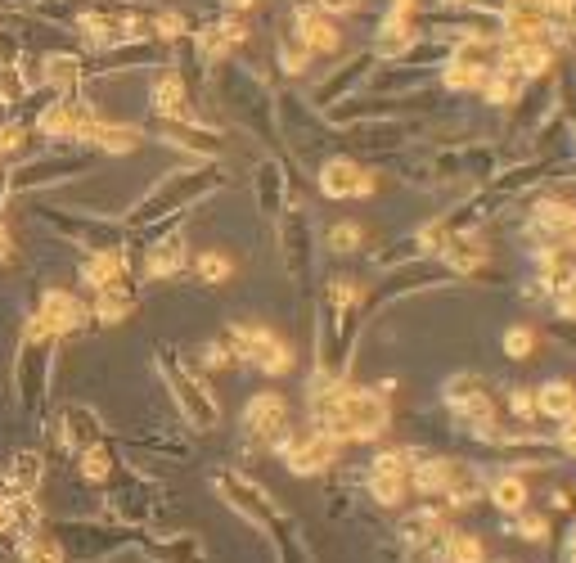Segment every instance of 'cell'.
<instances>
[{
  "label": "cell",
  "mask_w": 576,
  "mask_h": 563,
  "mask_svg": "<svg viewBox=\"0 0 576 563\" xmlns=\"http://www.w3.org/2000/svg\"><path fill=\"white\" fill-rule=\"evenodd\" d=\"M18 559H23V563H68V554H63L59 536H54L50 527H41L36 536H27V541H23Z\"/></svg>",
  "instance_id": "34"
},
{
  "label": "cell",
  "mask_w": 576,
  "mask_h": 563,
  "mask_svg": "<svg viewBox=\"0 0 576 563\" xmlns=\"http://www.w3.org/2000/svg\"><path fill=\"white\" fill-rule=\"evenodd\" d=\"M500 347H504V356H509V361H527V356L536 352V329H531V325H513V329H504Z\"/></svg>",
  "instance_id": "39"
},
{
  "label": "cell",
  "mask_w": 576,
  "mask_h": 563,
  "mask_svg": "<svg viewBox=\"0 0 576 563\" xmlns=\"http://www.w3.org/2000/svg\"><path fill=\"white\" fill-rule=\"evenodd\" d=\"M437 257L450 266V271H459V275H477L486 266V248L477 244V239H468V235H450L446 248H441Z\"/></svg>",
  "instance_id": "28"
},
{
  "label": "cell",
  "mask_w": 576,
  "mask_h": 563,
  "mask_svg": "<svg viewBox=\"0 0 576 563\" xmlns=\"http://www.w3.org/2000/svg\"><path fill=\"white\" fill-rule=\"evenodd\" d=\"M77 473L86 482H95V487H108V478L117 473V460H113V451H108V442H99V446H90V451H81L77 455Z\"/></svg>",
  "instance_id": "32"
},
{
  "label": "cell",
  "mask_w": 576,
  "mask_h": 563,
  "mask_svg": "<svg viewBox=\"0 0 576 563\" xmlns=\"http://www.w3.org/2000/svg\"><path fill=\"white\" fill-rule=\"evenodd\" d=\"M410 46H414L410 14H387L383 28H378V55H405Z\"/></svg>",
  "instance_id": "31"
},
{
  "label": "cell",
  "mask_w": 576,
  "mask_h": 563,
  "mask_svg": "<svg viewBox=\"0 0 576 563\" xmlns=\"http://www.w3.org/2000/svg\"><path fill=\"white\" fill-rule=\"evenodd\" d=\"M306 64H311V50L302 46L297 32H284V41H279V68L284 73H306Z\"/></svg>",
  "instance_id": "40"
},
{
  "label": "cell",
  "mask_w": 576,
  "mask_h": 563,
  "mask_svg": "<svg viewBox=\"0 0 576 563\" xmlns=\"http://www.w3.org/2000/svg\"><path fill=\"white\" fill-rule=\"evenodd\" d=\"M509 410L518 415V424H531V419L540 415V410H536V388H513Z\"/></svg>",
  "instance_id": "45"
},
{
  "label": "cell",
  "mask_w": 576,
  "mask_h": 563,
  "mask_svg": "<svg viewBox=\"0 0 576 563\" xmlns=\"http://www.w3.org/2000/svg\"><path fill=\"white\" fill-rule=\"evenodd\" d=\"M365 487H369V496H374V505L396 509L405 500V491H410V478H401V473H374V469H369L365 473Z\"/></svg>",
  "instance_id": "33"
},
{
  "label": "cell",
  "mask_w": 576,
  "mask_h": 563,
  "mask_svg": "<svg viewBox=\"0 0 576 563\" xmlns=\"http://www.w3.org/2000/svg\"><path fill=\"white\" fill-rule=\"evenodd\" d=\"M275 451L288 460V469L297 473V478H315V473L333 469L342 455V442L333 433H324V428H306V433H284L275 442Z\"/></svg>",
  "instance_id": "8"
},
{
  "label": "cell",
  "mask_w": 576,
  "mask_h": 563,
  "mask_svg": "<svg viewBox=\"0 0 576 563\" xmlns=\"http://www.w3.org/2000/svg\"><path fill=\"white\" fill-rule=\"evenodd\" d=\"M518 91H522V86H518V82H509V77H500V73H486V82H482L486 104H495V109L513 104V100H518Z\"/></svg>",
  "instance_id": "43"
},
{
  "label": "cell",
  "mask_w": 576,
  "mask_h": 563,
  "mask_svg": "<svg viewBox=\"0 0 576 563\" xmlns=\"http://www.w3.org/2000/svg\"><path fill=\"white\" fill-rule=\"evenodd\" d=\"M149 109L158 122H189L194 109H189V82L180 73H158L149 82Z\"/></svg>",
  "instance_id": "17"
},
{
  "label": "cell",
  "mask_w": 576,
  "mask_h": 563,
  "mask_svg": "<svg viewBox=\"0 0 576 563\" xmlns=\"http://www.w3.org/2000/svg\"><path fill=\"white\" fill-rule=\"evenodd\" d=\"M158 370H162V379H167L185 424L194 428V433H212L216 419H221V406H216V397L207 392V383L198 379V370H189V365L176 356V347H167V343L158 347Z\"/></svg>",
  "instance_id": "3"
},
{
  "label": "cell",
  "mask_w": 576,
  "mask_h": 563,
  "mask_svg": "<svg viewBox=\"0 0 576 563\" xmlns=\"http://www.w3.org/2000/svg\"><path fill=\"white\" fill-rule=\"evenodd\" d=\"M221 338H225V347H230L234 361H248L252 370L270 374V379H279V374L293 370V347L266 325H230Z\"/></svg>",
  "instance_id": "7"
},
{
  "label": "cell",
  "mask_w": 576,
  "mask_h": 563,
  "mask_svg": "<svg viewBox=\"0 0 576 563\" xmlns=\"http://www.w3.org/2000/svg\"><path fill=\"white\" fill-rule=\"evenodd\" d=\"M77 275L90 293L117 289V284H131V257H126V248H117V253H86Z\"/></svg>",
  "instance_id": "20"
},
{
  "label": "cell",
  "mask_w": 576,
  "mask_h": 563,
  "mask_svg": "<svg viewBox=\"0 0 576 563\" xmlns=\"http://www.w3.org/2000/svg\"><path fill=\"white\" fill-rule=\"evenodd\" d=\"M5 199H9V163L0 158V212H5Z\"/></svg>",
  "instance_id": "50"
},
{
  "label": "cell",
  "mask_w": 576,
  "mask_h": 563,
  "mask_svg": "<svg viewBox=\"0 0 576 563\" xmlns=\"http://www.w3.org/2000/svg\"><path fill=\"white\" fill-rule=\"evenodd\" d=\"M18 257V248H14V235H9V226H5V217H0V266H9Z\"/></svg>",
  "instance_id": "49"
},
{
  "label": "cell",
  "mask_w": 576,
  "mask_h": 563,
  "mask_svg": "<svg viewBox=\"0 0 576 563\" xmlns=\"http://www.w3.org/2000/svg\"><path fill=\"white\" fill-rule=\"evenodd\" d=\"M441 550H446V563H486L482 541H477L473 532H459V527H450V532L441 536Z\"/></svg>",
  "instance_id": "35"
},
{
  "label": "cell",
  "mask_w": 576,
  "mask_h": 563,
  "mask_svg": "<svg viewBox=\"0 0 576 563\" xmlns=\"http://www.w3.org/2000/svg\"><path fill=\"white\" fill-rule=\"evenodd\" d=\"M54 343H59V338H45V343H18V356H14V406L23 410L27 419H41L45 397H50Z\"/></svg>",
  "instance_id": "6"
},
{
  "label": "cell",
  "mask_w": 576,
  "mask_h": 563,
  "mask_svg": "<svg viewBox=\"0 0 576 563\" xmlns=\"http://www.w3.org/2000/svg\"><path fill=\"white\" fill-rule=\"evenodd\" d=\"M279 244H284L288 271H293L297 280H306L311 262H315V239H311V221H306V212L297 208V203L279 212Z\"/></svg>",
  "instance_id": "12"
},
{
  "label": "cell",
  "mask_w": 576,
  "mask_h": 563,
  "mask_svg": "<svg viewBox=\"0 0 576 563\" xmlns=\"http://www.w3.org/2000/svg\"><path fill=\"white\" fill-rule=\"evenodd\" d=\"M482 473L473 469V464L464 460H450V478H446V491H441V500H446L450 509H468L482 500Z\"/></svg>",
  "instance_id": "26"
},
{
  "label": "cell",
  "mask_w": 576,
  "mask_h": 563,
  "mask_svg": "<svg viewBox=\"0 0 576 563\" xmlns=\"http://www.w3.org/2000/svg\"><path fill=\"white\" fill-rule=\"evenodd\" d=\"M32 212L41 226H50L59 239L77 244L81 253H117V248H126L122 221H104V217H90V212H63V208H50V203H36Z\"/></svg>",
  "instance_id": "4"
},
{
  "label": "cell",
  "mask_w": 576,
  "mask_h": 563,
  "mask_svg": "<svg viewBox=\"0 0 576 563\" xmlns=\"http://www.w3.org/2000/svg\"><path fill=\"white\" fill-rule=\"evenodd\" d=\"M59 442L68 446L72 455H81V451H90V446L108 442V428H104V419H99V410L86 406V401H72V406H63V415H59Z\"/></svg>",
  "instance_id": "14"
},
{
  "label": "cell",
  "mask_w": 576,
  "mask_h": 563,
  "mask_svg": "<svg viewBox=\"0 0 576 563\" xmlns=\"http://www.w3.org/2000/svg\"><path fill=\"white\" fill-rule=\"evenodd\" d=\"M536 410L549 419H567L576 410V388L567 379H549L536 388Z\"/></svg>",
  "instance_id": "29"
},
{
  "label": "cell",
  "mask_w": 576,
  "mask_h": 563,
  "mask_svg": "<svg viewBox=\"0 0 576 563\" xmlns=\"http://www.w3.org/2000/svg\"><path fill=\"white\" fill-rule=\"evenodd\" d=\"M360 244H365V230H360L356 221H338V226L324 230V248H329L333 257H351V253H360Z\"/></svg>",
  "instance_id": "36"
},
{
  "label": "cell",
  "mask_w": 576,
  "mask_h": 563,
  "mask_svg": "<svg viewBox=\"0 0 576 563\" xmlns=\"http://www.w3.org/2000/svg\"><path fill=\"white\" fill-rule=\"evenodd\" d=\"M392 14H414V0H392Z\"/></svg>",
  "instance_id": "52"
},
{
  "label": "cell",
  "mask_w": 576,
  "mask_h": 563,
  "mask_svg": "<svg viewBox=\"0 0 576 563\" xmlns=\"http://www.w3.org/2000/svg\"><path fill=\"white\" fill-rule=\"evenodd\" d=\"M135 302H140V289H135V284L99 289L95 302H90V320H95V325H122V320L135 311Z\"/></svg>",
  "instance_id": "24"
},
{
  "label": "cell",
  "mask_w": 576,
  "mask_h": 563,
  "mask_svg": "<svg viewBox=\"0 0 576 563\" xmlns=\"http://www.w3.org/2000/svg\"><path fill=\"white\" fill-rule=\"evenodd\" d=\"M162 145H176L185 154H194L198 163L221 154V131L207 127V122L189 118V122H162Z\"/></svg>",
  "instance_id": "18"
},
{
  "label": "cell",
  "mask_w": 576,
  "mask_h": 563,
  "mask_svg": "<svg viewBox=\"0 0 576 563\" xmlns=\"http://www.w3.org/2000/svg\"><path fill=\"white\" fill-rule=\"evenodd\" d=\"M234 356H230V347H225V338H216V343H207L203 347V370H225Z\"/></svg>",
  "instance_id": "46"
},
{
  "label": "cell",
  "mask_w": 576,
  "mask_h": 563,
  "mask_svg": "<svg viewBox=\"0 0 576 563\" xmlns=\"http://www.w3.org/2000/svg\"><path fill=\"white\" fill-rule=\"evenodd\" d=\"M212 487L221 491L225 505H230L234 514H243L252 527H261V532H270V523L279 518V505L270 500V491L257 487L248 473H239V469H216V473H212Z\"/></svg>",
  "instance_id": "9"
},
{
  "label": "cell",
  "mask_w": 576,
  "mask_h": 563,
  "mask_svg": "<svg viewBox=\"0 0 576 563\" xmlns=\"http://www.w3.org/2000/svg\"><path fill=\"white\" fill-rule=\"evenodd\" d=\"M243 433L261 446H275L288 433V401L279 392H257L243 406Z\"/></svg>",
  "instance_id": "11"
},
{
  "label": "cell",
  "mask_w": 576,
  "mask_h": 563,
  "mask_svg": "<svg viewBox=\"0 0 576 563\" xmlns=\"http://www.w3.org/2000/svg\"><path fill=\"white\" fill-rule=\"evenodd\" d=\"M513 536H522V541H549V518L536 514V509H518L513 514Z\"/></svg>",
  "instance_id": "42"
},
{
  "label": "cell",
  "mask_w": 576,
  "mask_h": 563,
  "mask_svg": "<svg viewBox=\"0 0 576 563\" xmlns=\"http://www.w3.org/2000/svg\"><path fill=\"white\" fill-rule=\"evenodd\" d=\"M360 284L351 275H333L324 284V302H320V370L342 379L351 361V347L360 334Z\"/></svg>",
  "instance_id": "1"
},
{
  "label": "cell",
  "mask_w": 576,
  "mask_h": 563,
  "mask_svg": "<svg viewBox=\"0 0 576 563\" xmlns=\"http://www.w3.org/2000/svg\"><path fill=\"white\" fill-rule=\"evenodd\" d=\"M446 532H450V518L441 514V509H432V505H423L419 514H410V518H405V523H401V541L410 545V550H414V545L441 541V536H446Z\"/></svg>",
  "instance_id": "27"
},
{
  "label": "cell",
  "mask_w": 576,
  "mask_h": 563,
  "mask_svg": "<svg viewBox=\"0 0 576 563\" xmlns=\"http://www.w3.org/2000/svg\"><path fill=\"white\" fill-rule=\"evenodd\" d=\"M36 316L45 320V329L54 338H72L90 325V307L81 298H72L68 289H45L41 302H36Z\"/></svg>",
  "instance_id": "13"
},
{
  "label": "cell",
  "mask_w": 576,
  "mask_h": 563,
  "mask_svg": "<svg viewBox=\"0 0 576 563\" xmlns=\"http://www.w3.org/2000/svg\"><path fill=\"white\" fill-rule=\"evenodd\" d=\"M41 473H45V460L41 451H14L5 464H0V500H18V496H36L41 487Z\"/></svg>",
  "instance_id": "16"
},
{
  "label": "cell",
  "mask_w": 576,
  "mask_h": 563,
  "mask_svg": "<svg viewBox=\"0 0 576 563\" xmlns=\"http://www.w3.org/2000/svg\"><path fill=\"white\" fill-rule=\"evenodd\" d=\"M320 190H324V199H360V194L374 190V181H369V176L360 172V163H351V158H329V163L320 167Z\"/></svg>",
  "instance_id": "22"
},
{
  "label": "cell",
  "mask_w": 576,
  "mask_h": 563,
  "mask_svg": "<svg viewBox=\"0 0 576 563\" xmlns=\"http://www.w3.org/2000/svg\"><path fill=\"white\" fill-rule=\"evenodd\" d=\"M189 266V253H185V239L171 230V235H162V239H153V248L144 253V262H140V275L144 280H176L180 271Z\"/></svg>",
  "instance_id": "23"
},
{
  "label": "cell",
  "mask_w": 576,
  "mask_h": 563,
  "mask_svg": "<svg viewBox=\"0 0 576 563\" xmlns=\"http://www.w3.org/2000/svg\"><path fill=\"white\" fill-rule=\"evenodd\" d=\"M234 275V262L225 253H203L198 257V280L203 284H225Z\"/></svg>",
  "instance_id": "44"
},
{
  "label": "cell",
  "mask_w": 576,
  "mask_h": 563,
  "mask_svg": "<svg viewBox=\"0 0 576 563\" xmlns=\"http://www.w3.org/2000/svg\"><path fill=\"white\" fill-rule=\"evenodd\" d=\"M45 86H54L59 95H77L86 86V59L68 55V50L45 55Z\"/></svg>",
  "instance_id": "25"
},
{
  "label": "cell",
  "mask_w": 576,
  "mask_h": 563,
  "mask_svg": "<svg viewBox=\"0 0 576 563\" xmlns=\"http://www.w3.org/2000/svg\"><path fill=\"white\" fill-rule=\"evenodd\" d=\"M477 392H486V388H482V379H477V374H450V379L441 383V401H446V410H455L459 401L477 397Z\"/></svg>",
  "instance_id": "38"
},
{
  "label": "cell",
  "mask_w": 576,
  "mask_h": 563,
  "mask_svg": "<svg viewBox=\"0 0 576 563\" xmlns=\"http://www.w3.org/2000/svg\"><path fill=\"white\" fill-rule=\"evenodd\" d=\"M315 10H324L329 19H338V14H356L360 10V0H311Z\"/></svg>",
  "instance_id": "48"
},
{
  "label": "cell",
  "mask_w": 576,
  "mask_h": 563,
  "mask_svg": "<svg viewBox=\"0 0 576 563\" xmlns=\"http://www.w3.org/2000/svg\"><path fill=\"white\" fill-rule=\"evenodd\" d=\"M72 140L81 149H90V154H131V149H140V131L122 127V122H104V118L81 122Z\"/></svg>",
  "instance_id": "15"
},
{
  "label": "cell",
  "mask_w": 576,
  "mask_h": 563,
  "mask_svg": "<svg viewBox=\"0 0 576 563\" xmlns=\"http://www.w3.org/2000/svg\"><path fill=\"white\" fill-rule=\"evenodd\" d=\"M149 28H153V41H162V46H171V41L189 37V19L180 10H158L149 14Z\"/></svg>",
  "instance_id": "37"
},
{
  "label": "cell",
  "mask_w": 576,
  "mask_h": 563,
  "mask_svg": "<svg viewBox=\"0 0 576 563\" xmlns=\"http://www.w3.org/2000/svg\"><path fill=\"white\" fill-rule=\"evenodd\" d=\"M549 505H554V509H572V491H563V487H558L554 496H549Z\"/></svg>",
  "instance_id": "51"
},
{
  "label": "cell",
  "mask_w": 576,
  "mask_h": 563,
  "mask_svg": "<svg viewBox=\"0 0 576 563\" xmlns=\"http://www.w3.org/2000/svg\"><path fill=\"white\" fill-rule=\"evenodd\" d=\"M293 32L302 37V46L311 50V59H315V55H333V50H338V41H342L338 23H333L324 10H315L311 0H306V5H297V14H293Z\"/></svg>",
  "instance_id": "19"
},
{
  "label": "cell",
  "mask_w": 576,
  "mask_h": 563,
  "mask_svg": "<svg viewBox=\"0 0 576 563\" xmlns=\"http://www.w3.org/2000/svg\"><path fill=\"white\" fill-rule=\"evenodd\" d=\"M252 190H257V212L266 221H275L279 212L288 208V176H284V163L279 158H261L257 163V176H252Z\"/></svg>",
  "instance_id": "21"
},
{
  "label": "cell",
  "mask_w": 576,
  "mask_h": 563,
  "mask_svg": "<svg viewBox=\"0 0 576 563\" xmlns=\"http://www.w3.org/2000/svg\"><path fill=\"white\" fill-rule=\"evenodd\" d=\"M216 185H225V181H221V172L212 176V167H207V163L176 167V172H167L140 203H135L131 226H149V221L167 217V212H189V203H198L203 194H212Z\"/></svg>",
  "instance_id": "2"
},
{
  "label": "cell",
  "mask_w": 576,
  "mask_h": 563,
  "mask_svg": "<svg viewBox=\"0 0 576 563\" xmlns=\"http://www.w3.org/2000/svg\"><path fill=\"white\" fill-rule=\"evenodd\" d=\"M495 563H504V559H495Z\"/></svg>",
  "instance_id": "53"
},
{
  "label": "cell",
  "mask_w": 576,
  "mask_h": 563,
  "mask_svg": "<svg viewBox=\"0 0 576 563\" xmlns=\"http://www.w3.org/2000/svg\"><path fill=\"white\" fill-rule=\"evenodd\" d=\"M486 496L500 514H518V509H527V482H522V473H500V478H491Z\"/></svg>",
  "instance_id": "30"
},
{
  "label": "cell",
  "mask_w": 576,
  "mask_h": 563,
  "mask_svg": "<svg viewBox=\"0 0 576 563\" xmlns=\"http://www.w3.org/2000/svg\"><path fill=\"white\" fill-rule=\"evenodd\" d=\"M558 446H563L567 455H576V410L567 419H558Z\"/></svg>",
  "instance_id": "47"
},
{
  "label": "cell",
  "mask_w": 576,
  "mask_h": 563,
  "mask_svg": "<svg viewBox=\"0 0 576 563\" xmlns=\"http://www.w3.org/2000/svg\"><path fill=\"white\" fill-rule=\"evenodd\" d=\"M527 235L536 239V244H549V248H558V253H567V248H576V208L563 199H540L527 221Z\"/></svg>",
  "instance_id": "10"
},
{
  "label": "cell",
  "mask_w": 576,
  "mask_h": 563,
  "mask_svg": "<svg viewBox=\"0 0 576 563\" xmlns=\"http://www.w3.org/2000/svg\"><path fill=\"white\" fill-rule=\"evenodd\" d=\"M441 82H446L450 91H482L486 73H482V68H468V64H455V59H446V73H441Z\"/></svg>",
  "instance_id": "41"
},
{
  "label": "cell",
  "mask_w": 576,
  "mask_h": 563,
  "mask_svg": "<svg viewBox=\"0 0 576 563\" xmlns=\"http://www.w3.org/2000/svg\"><path fill=\"white\" fill-rule=\"evenodd\" d=\"M95 167V154L90 149H41L36 158H18L9 163V194H36L45 185H59V181H77Z\"/></svg>",
  "instance_id": "5"
}]
</instances>
